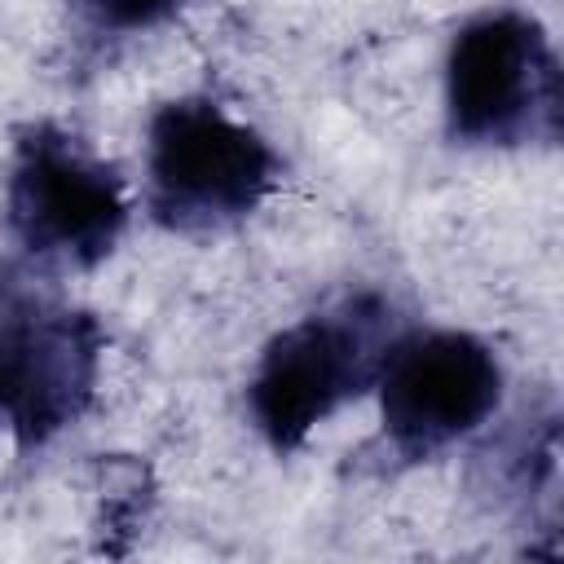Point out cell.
Segmentation results:
<instances>
[{
  "label": "cell",
  "instance_id": "1",
  "mask_svg": "<svg viewBox=\"0 0 564 564\" xmlns=\"http://www.w3.org/2000/svg\"><path fill=\"white\" fill-rule=\"evenodd\" d=\"M401 335L383 291H348L282 326L247 375V419L273 454H295L348 401L379 379L388 344Z\"/></svg>",
  "mask_w": 564,
  "mask_h": 564
},
{
  "label": "cell",
  "instance_id": "2",
  "mask_svg": "<svg viewBox=\"0 0 564 564\" xmlns=\"http://www.w3.org/2000/svg\"><path fill=\"white\" fill-rule=\"evenodd\" d=\"M106 330L48 269L0 256V432L44 449L70 432L101 379Z\"/></svg>",
  "mask_w": 564,
  "mask_h": 564
},
{
  "label": "cell",
  "instance_id": "3",
  "mask_svg": "<svg viewBox=\"0 0 564 564\" xmlns=\"http://www.w3.org/2000/svg\"><path fill=\"white\" fill-rule=\"evenodd\" d=\"M273 141L207 93H181L145 119V212L176 238H207L251 220L278 185Z\"/></svg>",
  "mask_w": 564,
  "mask_h": 564
},
{
  "label": "cell",
  "instance_id": "4",
  "mask_svg": "<svg viewBox=\"0 0 564 564\" xmlns=\"http://www.w3.org/2000/svg\"><path fill=\"white\" fill-rule=\"evenodd\" d=\"M564 79L546 26L524 9L458 22L441 62L445 137L463 150H533L560 141Z\"/></svg>",
  "mask_w": 564,
  "mask_h": 564
},
{
  "label": "cell",
  "instance_id": "5",
  "mask_svg": "<svg viewBox=\"0 0 564 564\" xmlns=\"http://www.w3.org/2000/svg\"><path fill=\"white\" fill-rule=\"evenodd\" d=\"M0 212L18 256L48 273L110 260L132 216L123 176L53 119L13 137Z\"/></svg>",
  "mask_w": 564,
  "mask_h": 564
},
{
  "label": "cell",
  "instance_id": "6",
  "mask_svg": "<svg viewBox=\"0 0 564 564\" xmlns=\"http://www.w3.org/2000/svg\"><path fill=\"white\" fill-rule=\"evenodd\" d=\"M498 352L458 326H401L388 344L375 401L379 436L401 463H432L476 436L502 405Z\"/></svg>",
  "mask_w": 564,
  "mask_h": 564
},
{
  "label": "cell",
  "instance_id": "7",
  "mask_svg": "<svg viewBox=\"0 0 564 564\" xmlns=\"http://www.w3.org/2000/svg\"><path fill=\"white\" fill-rule=\"evenodd\" d=\"M181 4L185 0H70V31L84 53H110L115 44L172 22Z\"/></svg>",
  "mask_w": 564,
  "mask_h": 564
}]
</instances>
